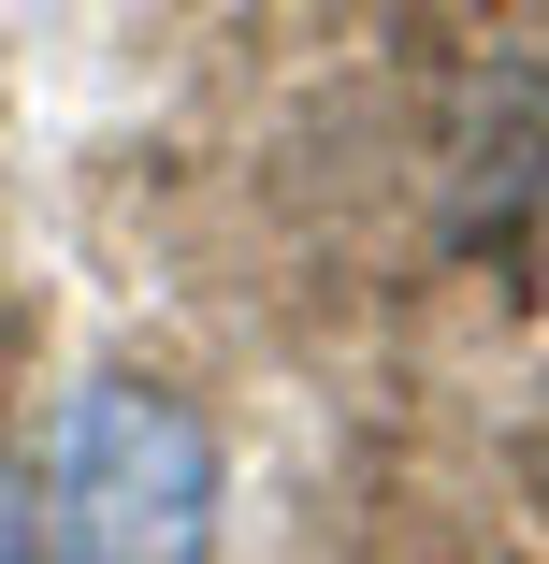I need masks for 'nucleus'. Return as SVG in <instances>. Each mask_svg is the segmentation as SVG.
<instances>
[{
    "label": "nucleus",
    "mask_w": 549,
    "mask_h": 564,
    "mask_svg": "<svg viewBox=\"0 0 549 564\" xmlns=\"http://www.w3.org/2000/svg\"><path fill=\"white\" fill-rule=\"evenodd\" d=\"M0 564H44V507H30V464H15V434H0Z\"/></svg>",
    "instance_id": "nucleus-2"
},
{
    "label": "nucleus",
    "mask_w": 549,
    "mask_h": 564,
    "mask_svg": "<svg viewBox=\"0 0 549 564\" xmlns=\"http://www.w3.org/2000/svg\"><path fill=\"white\" fill-rule=\"evenodd\" d=\"M217 507H232V464H217V420L188 391L87 377L58 405V448H44L58 564H217Z\"/></svg>",
    "instance_id": "nucleus-1"
}]
</instances>
